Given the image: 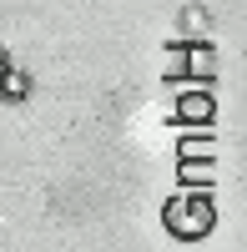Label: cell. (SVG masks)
<instances>
[{"instance_id":"6da1fadb","label":"cell","mask_w":247,"mask_h":252,"mask_svg":"<svg viewBox=\"0 0 247 252\" xmlns=\"http://www.w3.org/2000/svg\"><path fill=\"white\" fill-rule=\"evenodd\" d=\"M161 227L182 242H202L217 227V197L212 192H172L161 202Z\"/></svg>"},{"instance_id":"277c9868","label":"cell","mask_w":247,"mask_h":252,"mask_svg":"<svg viewBox=\"0 0 247 252\" xmlns=\"http://www.w3.org/2000/svg\"><path fill=\"white\" fill-rule=\"evenodd\" d=\"M182 192H212L217 187V161H177Z\"/></svg>"},{"instance_id":"5b68a950","label":"cell","mask_w":247,"mask_h":252,"mask_svg":"<svg viewBox=\"0 0 247 252\" xmlns=\"http://www.w3.org/2000/svg\"><path fill=\"white\" fill-rule=\"evenodd\" d=\"M177 161H217V136L187 131V136L177 141Z\"/></svg>"},{"instance_id":"7a4b0ae2","label":"cell","mask_w":247,"mask_h":252,"mask_svg":"<svg viewBox=\"0 0 247 252\" xmlns=\"http://www.w3.org/2000/svg\"><path fill=\"white\" fill-rule=\"evenodd\" d=\"M172 116H177L182 131H212L217 126V96L207 86H187V91H177Z\"/></svg>"},{"instance_id":"52a82bcc","label":"cell","mask_w":247,"mask_h":252,"mask_svg":"<svg viewBox=\"0 0 247 252\" xmlns=\"http://www.w3.org/2000/svg\"><path fill=\"white\" fill-rule=\"evenodd\" d=\"M5 71H10V51L0 46V76H5Z\"/></svg>"},{"instance_id":"8992f818","label":"cell","mask_w":247,"mask_h":252,"mask_svg":"<svg viewBox=\"0 0 247 252\" xmlns=\"http://www.w3.org/2000/svg\"><path fill=\"white\" fill-rule=\"evenodd\" d=\"M31 96V76L26 71H5V76H0V101H5V106H20V101H26Z\"/></svg>"},{"instance_id":"3957f363","label":"cell","mask_w":247,"mask_h":252,"mask_svg":"<svg viewBox=\"0 0 247 252\" xmlns=\"http://www.w3.org/2000/svg\"><path fill=\"white\" fill-rule=\"evenodd\" d=\"M212 71H217L212 40H182V81H207Z\"/></svg>"}]
</instances>
